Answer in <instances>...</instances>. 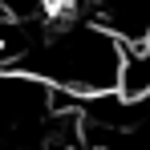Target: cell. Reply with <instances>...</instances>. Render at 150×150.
I'll list each match as a JSON object with an SVG mask.
<instances>
[{
  "label": "cell",
  "instance_id": "cell-3",
  "mask_svg": "<svg viewBox=\"0 0 150 150\" xmlns=\"http://www.w3.org/2000/svg\"><path fill=\"white\" fill-rule=\"evenodd\" d=\"M53 0H0V16H45Z\"/></svg>",
  "mask_w": 150,
  "mask_h": 150
},
{
  "label": "cell",
  "instance_id": "cell-1",
  "mask_svg": "<svg viewBox=\"0 0 150 150\" xmlns=\"http://www.w3.org/2000/svg\"><path fill=\"white\" fill-rule=\"evenodd\" d=\"M122 61L126 41L114 28H105L81 8H53L37 16L16 73H28L65 98L85 101L118 93Z\"/></svg>",
  "mask_w": 150,
  "mask_h": 150
},
{
  "label": "cell",
  "instance_id": "cell-2",
  "mask_svg": "<svg viewBox=\"0 0 150 150\" xmlns=\"http://www.w3.org/2000/svg\"><path fill=\"white\" fill-rule=\"evenodd\" d=\"M118 93H122L126 101H146L150 98V41L146 45H126Z\"/></svg>",
  "mask_w": 150,
  "mask_h": 150
}]
</instances>
